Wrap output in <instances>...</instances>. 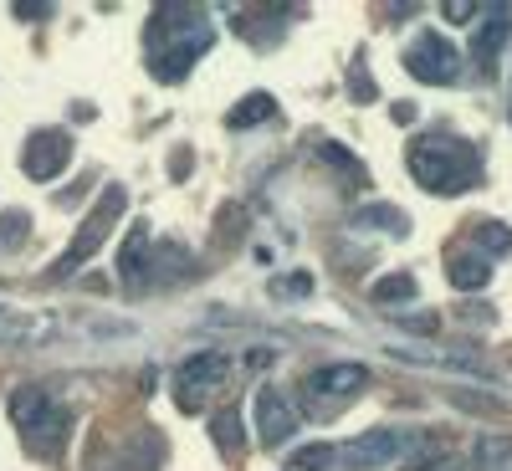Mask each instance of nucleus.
Returning a JSON list of instances; mask_svg holds the SVG:
<instances>
[{
    "label": "nucleus",
    "instance_id": "nucleus-1",
    "mask_svg": "<svg viewBox=\"0 0 512 471\" xmlns=\"http://www.w3.org/2000/svg\"><path fill=\"white\" fill-rule=\"evenodd\" d=\"M410 164V175L415 185H425L431 195H461V190H472L477 175H482V159L472 144H461V139H446V134H425L410 144L405 154Z\"/></svg>",
    "mask_w": 512,
    "mask_h": 471
},
{
    "label": "nucleus",
    "instance_id": "nucleus-2",
    "mask_svg": "<svg viewBox=\"0 0 512 471\" xmlns=\"http://www.w3.org/2000/svg\"><path fill=\"white\" fill-rule=\"evenodd\" d=\"M11 420L16 431L26 436V446L36 456H57L62 451V436H67V410L41 390V384H21L11 395Z\"/></svg>",
    "mask_w": 512,
    "mask_h": 471
},
{
    "label": "nucleus",
    "instance_id": "nucleus-3",
    "mask_svg": "<svg viewBox=\"0 0 512 471\" xmlns=\"http://www.w3.org/2000/svg\"><path fill=\"white\" fill-rule=\"evenodd\" d=\"M123 205H128V190H123V185H108V190H103V200L93 205V216L82 221V231L72 236V246L57 256V267H52V277H57V282H62V277H72V272H77V267H82V262H88V256L103 246L108 226L123 216Z\"/></svg>",
    "mask_w": 512,
    "mask_h": 471
},
{
    "label": "nucleus",
    "instance_id": "nucleus-4",
    "mask_svg": "<svg viewBox=\"0 0 512 471\" xmlns=\"http://www.w3.org/2000/svg\"><path fill=\"white\" fill-rule=\"evenodd\" d=\"M369 384V369L364 364H323L303 379V395L313 405V415H333L338 405H349L359 390Z\"/></svg>",
    "mask_w": 512,
    "mask_h": 471
},
{
    "label": "nucleus",
    "instance_id": "nucleus-5",
    "mask_svg": "<svg viewBox=\"0 0 512 471\" xmlns=\"http://www.w3.org/2000/svg\"><path fill=\"white\" fill-rule=\"evenodd\" d=\"M405 72L415 82H431V88H446V82L461 77V52L451 47V41L441 31H420L410 41V52H405Z\"/></svg>",
    "mask_w": 512,
    "mask_h": 471
},
{
    "label": "nucleus",
    "instance_id": "nucleus-6",
    "mask_svg": "<svg viewBox=\"0 0 512 471\" xmlns=\"http://www.w3.org/2000/svg\"><path fill=\"white\" fill-rule=\"evenodd\" d=\"M226 384V354H190L180 369H175V390H180V405L195 410L200 395L221 390Z\"/></svg>",
    "mask_w": 512,
    "mask_h": 471
},
{
    "label": "nucleus",
    "instance_id": "nucleus-7",
    "mask_svg": "<svg viewBox=\"0 0 512 471\" xmlns=\"http://www.w3.org/2000/svg\"><path fill=\"white\" fill-rule=\"evenodd\" d=\"M21 164H26V175H31V180H57L62 169L72 164V139H67V128H47V134H31Z\"/></svg>",
    "mask_w": 512,
    "mask_h": 471
},
{
    "label": "nucleus",
    "instance_id": "nucleus-8",
    "mask_svg": "<svg viewBox=\"0 0 512 471\" xmlns=\"http://www.w3.org/2000/svg\"><path fill=\"white\" fill-rule=\"evenodd\" d=\"M400 451H405V436L400 431H364V436H354L344 451H338V466L374 471V466H390Z\"/></svg>",
    "mask_w": 512,
    "mask_h": 471
},
{
    "label": "nucleus",
    "instance_id": "nucleus-9",
    "mask_svg": "<svg viewBox=\"0 0 512 471\" xmlns=\"http://www.w3.org/2000/svg\"><path fill=\"white\" fill-rule=\"evenodd\" d=\"M297 431V410L282 400V390H256V436H262V446H282L287 436Z\"/></svg>",
    "mask_w": 512,
    "mask_h": 471
},
{
    "label": "nucleus",
    "instance_id": "nucleus-10",
    "mask_svg": "<svg viewBox=\"0 0 512 471\" xmlns=\"http://www.w3.org/2000/svg\"><path fill=\"white\" fill-rule=\"evenodd\" d=\"M507 36H512V11L507 6H487L482 11V26H472V62L492 72V62L507 47Z\"/></svg>",
    "mask_w": 512,
    "mask_h": 471
},
{
    "label": "nucleus",
    "instance_id": "nucleus-11",
    "mask_svg": "<svg viewBox=\"0 0 512 471\" xmlns=\"http://www.w3.org/2000/svg\"><path fill=\"white\" fill-rule=\"evenodd\" d=\"M210 41H216V36H210V26H195L185 41H175L169 52H159V57H154V77H159V82H180V77L200 62V52L210 47Z\"/></svg>",
    "mask_w": 512,
    "mask_h": 471
},
{
    "label": "nucleus",
    "instance_id": "nucleus-12",
    "mask_svg": "<svg viewBox=\"0 0 512 471\" xmlns=\"http://www.w3.org/2000/svg\"><path fill=\"white\" fill-rule=\"evenodd\" d=\"M118 272H123V287H149V226H134L118 251Z\"/></svg>",
    "mask_w": 512,
    "mask_h": 471
},
{
    "label": "nucleus",
    "instance_id": "nucleus-13",
    "mask_svg": "<svg viewBox=\"0 0 512 471\" xmlns=\"http://www.w3.org/2000/svg\"><path fill=\"white\" fill-rule=\"evenodd\" d=\"M451 272V287L456 292H482L487 282H492V262H487V256L482 251H451V262H446Z\"/></svg>",
    "mask_w": 512,
    "mask_h": 471
},
{
    "label": "nucleus",
    "instance_id": "nucleus-14",
    "mask_svg": "<svg viewBox=\"0 0 512 471\" xmlns=\"http://www.w3.org/2000/svg\"><path fill=\"white\" fill-rule=\"evenodd\" d=\"M472 466L477 471H512V441L507 436H482L472 446Z\"/></svg>",
    "mask_w": 512,
    "mask_h": 471
},
{
    "label": "nucleus",
    "instance_id": "nucleus-15",
    "mask_svg": "<svg viewBox=\"0 0 512 471\" xmlns=\"http://www.w3.org/2000/svg\"><path fill=\"white\" fill-rule=\"evenodd\" d=\"M354 226L359 231H369V226H379V231H390V236H405V210H395V205H364V210H354Z\"/></svg>",
    "mask_w": 512,
    "mask_h": 471
},
{
    "label": "nucleus",
    "instance_id": "nucleus-16",
    "mask_svg": "<svg viewBox=\"0 0 512 471\" xmlns=\"http://www.w3.org/2000/svg\"><path fill=\"white\" fill-rule=\"evenodd\" d=\"M338 466V451L333 446H297L287 456V471H333Z\"/></svg>",
    "mask_w": 512,
    "mask_h": 471
},
{
    "label": "nucleus",
    "instance_id": "nucleus-17",
    "mask_svg": "<svg viewBox=\"0 0 512 471\" xmlns=\"http://www.w3.org/2000/svg\"><path fill=\"white\" fill-rule=\"evenodd\" d=\"M272 113H277V103H272L267 93H256V98H241L236 113H231L226 123H231V128H246V123H267Z\"/></svg>",
    "mask_w": 512,
    "mask_h": 471
},
{
    "label": "nucleus",
    "instance_id": "nucleus-18",
    "mask_svg": "<svg viewBox=\"0 0 512 471\" xmlns=\"http://www.w3.org/2000/svg\"><path fill=\"white\" fill-rule=\"evenodd\" d=\"M210 436H216V446L231 456L236 446H241V410L231 405V410H221L216 420H210Z\"/></svg>",
    "mask_w": 512,
    "mask_h": 471
},
{
    "label": "nucleus",
    "instance_id": "nucleus-19",
    "mask_svg": "<svg viewBox=\"0 0 512 471\" xmlns=\"http://www.w3.org/2000/svg\"><path fill=\"white\" fill-rule=\"evenodd\" d=\"M410 297H415V277L410 272H395V277L374 282V303H410Z\"/></svg>",
    "mask_w": 512,
    "mask_h": 471
},
{
    "label": "nucleus",
    "instance_id": "nucleus-20",
    "mask_svg": "<svg viewBox=\"0 0 512 471\" xmlns=\"http://www.w3.org/2000/svg\"><path fill=\"white\" fill-rule=\"evenodd\" d=\"M472 241L482 246V256H502V251H512V231H507L502 221H482V226L472 231Z\"/></svg>",
    "mask_w": 512,
    "mask_h": 471
},
{
    "label": "nucleus",
    "instance_id": "nucleus-21",
    "mask_svg": "<svg viewBox=\"0 0 512 471\" xmlns=\"http://www.w3.org/2000/svg\"><path fill=\"white\" fill-rule=\"evenodd\" d=\"M405 471H461V466H456V456L441 451V446H420V451L405 461Z\"/></svg>",
    "mask_w": 512,
    "mask_h": 471
},
{
    "label": "nucleus",
    "instance_id": "nucleus-22",
    "mask_svg": "<svg viewBox=\"0 0 512 471\" xmlns=\"http://www.w3.org/2000/svg\"><path fill=\"white\" fill-rule=\"evenodd\" d=\"M272 292H277V297H308V292H313V282H308V277H277V282H272Z\"/></svg>",
    "mask_w": 512,
    "mask_h": 471
},
{
    "label": "nucleus",
    "instance_id": "nucleus-23",
    "mask_svg": "<svg viewBox=\"0 0 512 471\" xmlns=\"http://www.w3.org/2000/svg\"><path fill=\"white\" fill-rule=\"evenodd\" d=\"M395 323H405L410 333H436V313H395Z\"/></svg>",
    "mask_w": 512,
    "mask_h": 471
},
{
    "label": "nucleus",
    "instance_id": "nucleus-24",
    "mask_svg": "<svg viewBox=\"0 0 512 471\" xmlns=\"http://www.w3.org/2000/svg\"><path fill=\"white\" fill-rule=\"evenodd\" d=\"M323 159H328V164H338V169H349V175H359V164L344 154V144H323Z\"/></svg>",
    "mask_w": 512,
    "mask_h": 471
},
{
    "label": "nucleus",
    "instance_id": "nucleus-25",
    "mask_svg": "<svg viewBox=\"0 0 512 471\" xmlns=\"http://www.w3.org/2000/svg\"><path fill=\"white\" fill-rule=\"evenodd\" d=\"M446 11V21H477L482 16V6H466V0H451V6H441Z\"/></svg>",
    "mask_w": 512,
    "mask_h": 471
},
{
    "label": "nucleus",
    "instance_id": "nucleus-26",
    "mask_svg": "<svg viewBox=\"0 0 512 471\" xmlns=\"http://www.w3.org/2000/svg\"><path fill=\"white\" fill-rule=\"evenodd\" d=\"M0 231H11V241H21V231H26V210H6V216H0Z\"/></svg>",
    "mask_w": 512,
    "mask_h": 471
},
{
    "label": "nucleus",
    "instance_id": "nucleus-27",
    "mask_svg": "<svg viewBox=\"0 0 512 471\" xmlns=\"http://www.w3.org/2000/svg\"><path fill=\"white\" fill-rule=\"evenodd\" d=\"M272 359H277L272 349H251V354H246V369H267Z\"/></svg>",
    "mask_w": 512,
    "mask_h": 471
}]
</instances>
